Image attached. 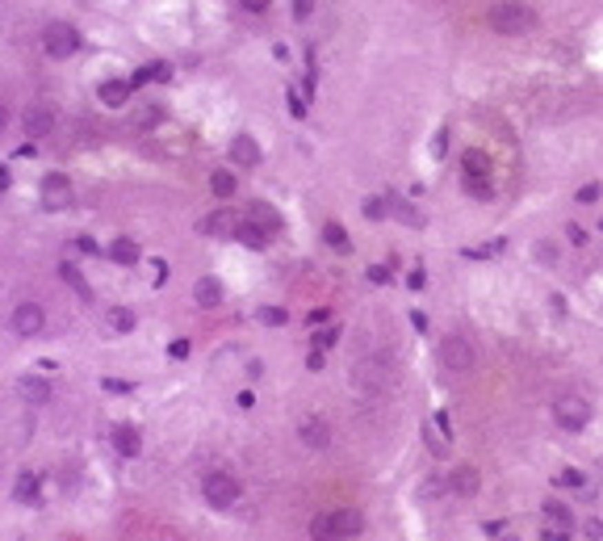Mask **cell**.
I'll list each match as a JSON object with an SVG mask.
<instances>
[{
  "mask_svg": "<svg viewBox=\"0 0 603 541\" xmlns=\"http://www.w3.org/2000/svg\"><path fill=\"white\" fill-rule=\"evenodd\" d=\"M486 21H490V30L503 34V38H520V34H528L536 26V9L524 5V0H503V5H490Z\"/></svg>",
  "mask_w": 603,
  "mask_h": 541,
  "instance_id": "cell-1",
  "label": "cell"
},
{
  "mask_svg": "<svg viewBox=\"0 0 603 541\" xmlns=\"http://www.w3.org/2000/svg\"><path fill=\"white\" fill-rule=\"evenodd\" d=\"M42 50L50 59H72L76 50H80V30L68 26V21H50L42 30Z\"/></svg>",
  "mask_w": 603,
  "mask_h": 541,
  "instance_id": "cell-2",
  "label": "cell"
},
{
  "mask_svg": "<svg viewBox=\"0 0 603 541\" xmlns=\"http://www.w3.org/2000/svg\"><path fill=\"white\" fill-rule=\"evenodd\" d=\"M239 478L235 474H227V470H214V474H205L201 478V495H205V504L209 508H231L235 500H239Z\"/></svg>",
  "mask_w": 603,
  "mask_h": 541,
  "instance_id": "cell-3",
  "label": "cell"
},
{
  "mask_svg": "<svg viewBox=\"0 0 603 541\" xmlns=\"http://www.w3.org/2000/svg\"><path fill=\"white\" fill-rule=\"evenodd\" d=\"M473 361H478V353H473V340L469 336H444L440 340V365L449 373H469Z\"/></svg>",
  "mask_w": 603,
  "mask_h": 541,
  "instance_id": "cell-4",
  "label": "cell"
},
{
  "mask_svg": "<svg viewBox=\"0 0 603 541\" xmlns=\"http://www.w3.org/2000/svg\"><path fill=\"white\" fill-rule=\"evenodd\" d=\"M553 420H558L566 432H582L586 420H591V407H586V399H578V395H562V399L553 403Z\"/></svg>",
  "mask_w": 603,
  "mask_h": 541,
  "instance_id": "cell-5",
  "label": "cell"
},
{
  "mask_svg": "<svg viewBox=\"0 0 603 541\" xmlns=\"http://www.w3.org/2000/svg\"><path fill=\"white\" fill-rule=\"evenodd\" d=\"M21 126H25L30 139H46V135L54 130V105H50V101H30Z\"/></svg>",
  "mask_w": 603,
  "mask_h": 541,
  "instance_id": "cell-6",
  "label": "cell"
},
{
  "mask_svg": "<svg viewBox=\"0 0 603 541\" xmlns=\"http://www.w3.org/2000/svg\"><path fill=\"white\" fill-rule=\"evenodd\" d=\"M72 201V181L63 173H46L42 177V206L46 210H63Z\"/></svg>",
  "mask_w": 603,
  "mask_h": 541,
  "instance_id": "cell-7",
  "label": "cell"
},
{
  "mask_svg": "<svg viewBox=\"0 0 603 541\" xmlns=\"http://www.w3.org/2000/svg\"><path fill=\"white\" fill-rule=\"evenodd\" d=\"M298 437L310 449H327V445H331V424H327L323 415H302L298 420Z\"/></svg>",
  "mask_w": 603,
  "mask_h": 541,
  "instance_id": "cell-8",
  "label": "cell"
},
{
  "mask_svg": "<svg viewBox=\"0 0 603 541\" xmlns=\"http://www.w3.org/2000/svg\"><path fill=\"white\" fill-rule=\"evenodd\" d=\"M42 323H46V315H42L38 302H21V306H13V332H17V336H38V332H42Z\"/></svg>",
  "mask_w": 603,
  "mask_h": 541,
  "instance_id": "cell-9",
  "label": "cell"
},
{
  "mask_svg": "<svg viewBox=\"0 0 603 541\" xmlns=\"http://www.w3.org/2000/svg\"><path fill=\"white\" fill-rule=\"evenodd\" d=\"M235 227H239L235 210H214V214H205V219L197 223L201 235H235Z\"/></svg>",
  "mask_w": 603,
  "mask_h": 541,
  "instance_id": "cell-10",
  "label": "cell"
},
{
  "mask_svg": "<svg viewBox=\"0 0 603 541\" xmlns=\"http://www.w3.org/2000/svg\"><path fill=\"white\" fill-rule=\"evenodd\" d=\"M114 449H118L122 458H139V453H143V432H139L134 424H118V428H114Z\"/></svg>",
  "mask_w": 603,
  "mask_h": 541,
  "instance_id": "cell-11",
  "label": "cell"
},
{
  "mask_svg": "<svg viewBox=\"0 0 603 541\" xmlns=\"http://www.w3.org/2000/svg\"><path fill=\"white\" fill-rule=\"evenodd\" d=\"M17 391H21V399H25V403H34V407L50 403V382H46L42 373H25L21 382H17Z\"/></svg>",
  "mask_w": 603,
  "mask_h": 541,
  "instance_id": "cell-12",
  "label": "cell"
},
{
  "mask_svg": "<svg viewBox=\"0 0 603 541\" xmlns=\"http://www.w3.org/2000/svg\"><path fill=\"white\" fill-rule=\"evenodd\" d=\"M331 524H336L340 541H348V537H360V533H365V516H360L356 508H336V512H331Z\"/></svg>",
  "mask_w": 603,
  "mask_h": 541,
  "instance_id": "cell-13",
  "label": "cell"
},
{
  "mask_svg": "<svg viewBox=\"0 0 603 541\" xmlns=\"http://www.w3.org/2000/svg\"><path fill=\"white\" fill-rule=\"evenodd\" d=\"M231 159L239 168H256L260 164V143L252 139V135H235V143H231Z\"/></svg>",
  "mask_w": 603,
  "mask_h": 541,
  "instance_id": "cell-14",
  "label": "cell"
},
{
  "mask_svg": "<svg viewBox=\"0 0 603 541\" xmlns=\"http://www.w3.org/2000/svg\"><path fill=\"white\" fill-rule=\"evenodd\" d=\"M130 80H105L101 88H96V97H101V105H114V110H118V105H126L130 101Z\"/></svg>",
  "mask_w": 603,
  "mask_h": 541,
  "instance_id": "cell-15",
  "label": "cell"
},
{
  "mask_svg": "<svg viewBox=\"0 0 603 541\" xmlns=\"http://www.w3.org/2000/svg\"><path fill=\"white\" fill-rule=\"evenodd\" d=\"M193 298H197V306H223V282L218 277H197Z\"/></svg>",
  "mask_w": 603,
  "mask_h": 541,
  "instance_id": "cell-16",
  "label": "cell"
},
{
  "mask_svg": "<svg viewBox=\"0 0 603 541\" xmlns=\"http://www.w3.org/2000/svg\"><path fill=\"white\" fill-rule=\"evenodd\" d=\"M449 486H453L457 495H465V500H469V495H478L482 478H478V470H473V466H457V470H453V478H449Z\"/></svg>",
  "mask_w": 603,
  "mask_h": 541,
  "instance_id": "cell-17",
  "label": "cell"
},
{
  "mask_svg": "<svg viewBox=\"0 0 603 541\" xmlns=\"http://www.w3.org/2000/svg\"><path fill=\"white\" fill-rule=\"evenodd\" d=\"M235 239H239V244H247V248H268V244H272V239H268V231H264L260 223H252V219H239Z\"/></svg>",
  "mask_w": 603,
  "mask_h": 541,
  "instance_id": "cell-18",
  "label": "cell"
},
{
  "mask_svg": "<svg viewBox=\"0 0 603 541\" xmlns=\"http://www.w3.org/2000/svg\"><path fill=\"white\" fill-rule=\"evenodd\" d=\"M252 223H260L268 235H277V231H281V214L272 210L268 201H252Z\"/></svg>",
  "mask_w": 603,
  "mask_h": 541,
  "instance_id": "cell-19",
  "label": "cell"
},
{
  "mask_svg": "<svg viewBox=\"0 0 603 541\" xmlns=\"http://www.w3.org/2000/svg\"><path fill=\"white\" fill-rule=\"evenodd\" d=\"M540 516H544V524H558V529H574V512L566 508V504H558V500H549L540 508Z\"/></svg>",
  "mask_w": 603,
  "mask_h": 541,
  "instance_id": "cell-20",
  "label": "cell"
},
{
  "mask_svg": "<svg viewBox=\"0 0 603 541\" xmlns=\"http://www.w3.org/2000/svg\"><path fill=\"white\" fill-rule=\"evenodd\" d=\"M109 256H114L118 264H139V256H143V248H139L134 239H114V248H109Z\"/></svg>",
  "mask_w": 603,
  "mask_h": 541,
  "instance_id": "cell-21",
  "label": "cell"
},
{
  "mask_svg": "<svg viewBox=\"0 0 603 541\" xmlns=\"http://www.w3.org/2000/svg\"><path fill=\"white\" fill-rule=\"evenodd\" d=\"M323 244H327V248H336V252H348V248H352L344 223H327V227H323Z\"/></svg>",
  "mask_w": 603,
  "mask_h": 541,
  "instance_id": "cell-22",
  "label": "cell"
},
{
  "mask_svg": "<svg viewBox=\"0 0 603 541\" xmlns=\"http://www.w3.org/2000/svg\"><path fill=\"white\" fill-rule=\"evenodd\" d=\"M105 319H109V328H114V332H134V323H139L134 311H126V306H109Z\"/></svg>",
  "mask_w": 603,
  "mask_h": 541,
  "instance_id": "cell-23",
  "label": "cell"
},
{
  "mask_svg": "<svg viewBox=\"0 0 603 541\" xmlns=\"http://www.w3.org/2000/svg\"><path fill=\"white\" fill-rule=\"evenodd\" d=\"M59 277H63V282H68V286L84 298V302H92V290H88V282L80 277V268H76V264H63V268H59Z\"/></svg>",
  "mask_w": 603,
  "mask_h": 541,
  "instance_id": "cell-24",
  "label": "cell"
},
{
  "mask_svg": "<svg viewBox=\"0 0 603 541\" xmlns=\"http://www.w3.org/2000/svg\"><path fill=\"white\" fill-rule=\"evenodd\" d=\"M461 168H465V177H490V159H486L482 151H465Z\"/></svg>",
  "mask_w": 603,
  "mask_h": 541,
  "instance_id": "cell-25",
  "label": "cell"
},
{
  "mask_svg": "<svg viewBox=\"0 0 603 541\" xmlns=\"http://www.w3.org/2000/svg\"><path fill=\"white\" fill-rule=\"evenodd\" d=\"M310 537H314V541H340V533H336V524H331V512L310 520Z\"/></svg>",
  "mask_w": 603,
  "mask_h": 541,
  "instance_id": "cell-26",
  "label": "cell"
},
{
  "mask_svg": "<svg viewBox=\"0 0 603 541\" xmlns=\"http://www.w3.org/2000/svg\"><path fill=\"white\" fill-rule=\"evenodd\" d=\"M209 189H214V197H235L239 181H235V173H214L209 177Z\"/></svg>",
  "mask_w": 603,
  "mask_h": 541,
  "instance_id": "cell-27",
  "label": "cell"
},
{
  "mask_svg": "<svg viewBox=\"0 0 603 541\" xmlns=\"http://www.w3.org/2000/svg\"><path fill=\"white\" fill-rule=\"evenodd\" d=\"M163 122V110H159V105H143V110L134 114V126L139 130H151V126H159Z\"/></svg>",
  "mask_w": 603,
  "mask_h": 541,
  "instance_id": "cell-28",
  "label": "cell"
},
{
  "mask_svg": "<svg viewBox=\"0 0 603 541\" xmlns=\"http://www.w3.org/2000/svg\"><path fill=\"white\" fill-rule=\"evenodd\" d=\"M461 185H465L469 197H482V201L495 193V189H490V177H461Z\"/></svg>",
  "mask_w": 603,
  "mask_h": 541,
  "instance_id": "cell-29",
  "label": "cell"
},
{
  "mask_svg": "<svg viewBox=\"0 0 603 541\" xmlns=\"http://www.w3.org/2000/svg\"><path fill=\"white\" fill-rule=\"evenodd\" d=\"M17 500H25V504H30V500H38V474H30V470H25V474L17 478Z\"/></svg>",
  "mask_w": 603,
  "mask_h": 541,
  "instance_id": "cell-30",
  "label": "cell"
},
{
  "mask_svg": "<svg viewBox=\"0 0 603 541\" xmlns=\"http://www.w3.org/2000/svg\"><path fill=\"white\" fill-rule=\"evenodd\" d=\"M553 482H558V486H570V491H578V486H586V474L570 466V470H562V474H553Z\"/></svg>",
  "mask_w": 603,
  "mask_h": 541,
  "instance_id": "cell-31",
  "label": "cell"
},
{
  "mask_svg": "<svg viewBox=\"0 0 603 541\" xmlns=\"http://www.w3.org/2000/svg\"><path fill=\"white\" fill-rule=\"evenodd\" d=\"M285 319H289V315H285L281 306H264V311H260V323H268V328H281Z\"/></svg>",
  "mask_w": 603,
  "mask_h": 541,
  "instance_id": "cell-32",
  "label": "cell"
},
{
  "mask_svg": "<svg viewBox=\"0 0 603 541\" xmlns=\"http://www.w3.org/2000/svg\"><path fill=\"white\" fill-rule=\"evenodd\" d=\"M570 537H574V529H558V524L540 529V541H570Z\"/></svg>",
  "mask_w": 603,
  "mask_h": 541,
  "instance_id": "cell-33",
  "label": "cell"
},
{
  "mask_svg": "<svg viewBox=\"0 0 603 541\" xmlns=\"http://www.w3.org/2000/svg\"><path fill=\"white\" fill-rule=\"evenodd\" d=\"M365 219H386V201H381V197H365Z\"/></svg>",
  "mask_w": 603,
  "mask_h": 541,
  "instance_id": "cell-34",
  "label": "cell"
},
{
  "mask_svg": "<svg viewBox=\"0 0 603 541\" xmlns=\"http://www.w3.org/2000/svg\"><path fill=\"white\" fill-rule=\"evenodd\" d=\"M398 219H407L411 227H423V214H419V210H411L407 201H398Z\"/></svg>",
  "mask_w": 603,
  "mask_h": 541,
  "instance_id": "cell-35",
  "label": "cell"
},
{
  "mask_svg": "<svg viewBox=\"0 0 603 541\" xmlns=\"http://www.w3.org/2000/svg\"><path fill=\"white\" fill-rule=\"evenodd\" d=\"M336 340H340V328H331V332H318V336H314V348H331Z\"/></svg>",
  "mask_w": 603,
  "mask_h": 541,
  "instance_id": "cell-36",
  "label": "cell"
},
{
  "mask_svg": "<svg viewBox=\"0 0 603 541\" xmlns=\"http://www.w3.org/2000/svg\"><path fill=\"white\" fill-rule=\"evenodd\" d=\"M407 286H411V290H423V286H427V277H423V268H419V264L411 268V277H407Z\"/></svg>",
  "mask_w": 603,
  "mask_h": 541,
  "instance_id": "cell-37",
  "label": "cell"
},
{
  "mask_svg": "<svg viewBox=\"0 0 603 541\" xmlns=\"http://www.w3.org/2000/svg\"><path fill=\"white\" fill-rule=\"evenodd\" d=\"M239 5H243L247 13H268V5H272V0H239Z\"/></svg>",
  "mask_w": 603,
  "mask_h": 541,
  "instance_id": "cell-38",
  "label": "cell"
},
{
  "mask_svg": "<svg viewBox=\"0 0 603 541\" xmlns=\"http://www.w3.org/2000/svg\"><path fill=\"white\" fill-rule=\"evenodd\" d=\"M599 193H603L599 185H582V189H578V201H599Z\"/></svg>",
  "mask_w": 603,
  "mask_h": 541,
  "instance_id": "cell-39",
  "label": "cell"
},
{
  "mask_svg": "<svg viewBox=\"0 0 603 541\" xmlns=\"http://www.w3.org/2000/svg\"><path fill=\"white\" fill-rule=\"evenodd\" d=\"M566 239H570V244H586V231H582L578 223H570V227H566Z\"/></svg>",
  "mask_w": 603,
  "mask_h": 541,
  "instance_id": "cell-40",
  "label": "cell"
},
{
  "mask_svg": "<svg viewBox=\"0 0 603 541\" xmlns=\"http://www.w3.org/2000/svg\"><path fill=\"white\" fill-rule=\"evenodd\" d=\"M310 9H314V0H294V17H298V21L310 17Z\"/></svg>",
  "mask_w": 603,
  "mask_h": 541,
  "instance_id": "cell-41",
  "label": "cell"
},
{
  "mask_svg": "<svg viewBox=\"0 0 603 541\" xmlns=\"http://www.w3.org/2000/svg\"><path fill=\"white\" fill-rule=\"evenodd\" d=\"M369 277H373L377 286H386V282H390V268H381V264H373V268H369Z\"/></svg>",
  "mask_w": 603,
  "mask_h": 541,
  "instance_id": "cell-42",
  "label": "cell"
},
{
  "mask_svg": "<svg viewBox=\"0 0 603 541\" xmlns=\"http://www.w3.org/2000/svg\"><path fill=\"white\" fill-rule=\"evenodd\" d=\"M172 357L185 361V357H189V340H172Z\"/></svg>",
  "mask_w": 603,
  "mask_h": 541,
  "instance_id": "cell-43",
  "label": "cell"
},
{
  "mask_svg": "<svg viewBox=\"0 0 603 541\" xmlns=\"http://www.w3.org/2000/svg\"><path fill=\"white\" fill-rule=\"evenodd\" d=\"M289 110H294V118H302V114H306V105H302V97H298V92H289Z\"/></svg>",
  "mask_w": 603,
  "mask_h": 541,
  "instance_id": "cell-44",
  "label": "cell"
},
{
  "mask_svg": "<svg viewBox=\"0 0 603 541\" xmlns=\"http://www.w3.org/2000/svg\"><path fill=\"white\" fill-rule=\"evenodd\" d=\"M306 365H310V369H323V348H314V353L306 357Z\"/></svg>",
  "mask_w": 603,
  "mask_h": 541,
  "instance_id": "cell-45",
  "label": "cell"
},
{
  "mask_svg": "<svg viewBox=\"0 0 603 541\" xmlns=\"http://www.w3.org/2000/svg\"><path fill=\"white\" fill-rule=\"evenodd\" d=\"M444 147H449V130H440V135H436V155H444Z\"/></svg>",
  "mask_w": 603,
  "mask_h": 541,
  "instance_id": "cell-46",
  "label": "cell"
},
{
  "mask_svg": "<svg viewBox=\"0 0 603 541\" xmlns=\"http://www.w3.org/2000/svg\"><path fill=\"white\" fill-rule=\"evenodd\" d=\"M76 244H80V252H96V244H92V235H80Z\"/></svg>",
  "mask_w": 603,
  "mask_h": 541,
  "instance_id": "cell-47",
  "label": "cell"
},
{
  "mask_svg": "<svg viewBox=\"0 0 603 541\" xmlns=\"http://www.w3.org/2000/svg\"><path fill=\"white\" fill-rule=\"evenodd\" d=\"M9 126V110H5V105H0V130H5Z\"/></svg>",
  "mask_w": 603,
  "mask_h": 541,
  "instance_id": "cell-48",
  "label": "cell"
},
{
  "mask_svg": "<svg viewBox=\"0 0 603 541\" xmlns=\"http://www.w3.org/2000/svg\"><path fill=\"white\" fill-rule=\"evenodd\" d=\"M0 189H9V168H0Z\"/></svg>",
  "mask_w": 603,
  "mask_h": 541,
  "instance_id": "cell-49",
  "label": "cell"
}]
</instances>
